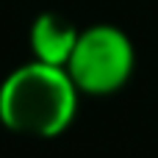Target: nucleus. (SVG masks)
I'll return each instance as SVG.
<instances>
[{
    "mask_svg": "<svg viewBox=\"0 0 158 158\" xmlns=\"http://www.w3.org/2000/svg\"><path fill=\"white\" fill-rule=\"evenodd\" d=\"M78 86L64 67L42 61L14 69L0 86V122L25 136H58L75 117Z\"/></svg>",
    "mask_w": 158,
    "mask_h": 158,
    "instance_id": "1",
    "label": "nucleus"
},
{
    "mask_svg": "<svg viewBox=\"0 0 158 158\" xmlns=\"http://www.w3.org/2000/svg\"><path fill=\"white\" fill-rule=\"evenodd\" d=\"M67 72L81 92L111 94L133 72V44L119 28L94 25L78 36Z\"/></svg>",
    "mask_w": 158,
    "mask_h": 158,
    "instance_id": "2",
    "label": "nucleus"
},
{
    "mask_svg": "<svg viewBox=\"0 0 158 158\" xmlns=\"http://www.w3.org/2000/svg\"><path fill=\"white\" fill-rule=\"evenodd\" d=\"M75 25H69L58 14H42L31 28V47L36 53V61L50 67H67L75 42H78Z\"/></svg>",
    "mask_w": 158,
    "mask_h": 158,
    "instance_id": "3",
    "label": "nucleus"
}]
</instances>
